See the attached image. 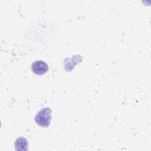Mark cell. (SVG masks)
Listing matches in <instances>:
<instances>
[{"instance_id":"cell-2","label":"cell","mask_w":151,"mask_h":151,"mask_svg":"<svg viewBox=\"0 0 151 151\" xmlns=\"http://www.w3.org/2000/svg\"><path fill=\"white\" fill-rule=\"evenodd\" d=\"M31 70L34 73L38 75H42L48 70V66L44 61L38 60L32 64Z\"/></svg>"},{"instance_id":"cell-3","label":"cell","mask_w":151,"mask_h":151,"mask_svg":"<svg viewBox=\"0 0 151 151\" xmlns=\"http://www.w3.org/2000/svg\"><path fill=\"white\" fill-rule=\"evenodd\" d=\"M28 146L27 140L22 137L18 138L15 143V149L17 150H27Z\"/></svg>"},{"instance_id":"cell-1","label":"cell","mask_w":151,"mask_h":151,"mask_svg":"<svg viewBox=\"0 0 151 151\" xmlns=\"http://www.w3.org/2000/svg\"><path fill=\"white\" fill-rule=\"evenodd\" d=\"M51 119V109L45 107L40 110L35 117V122L41 127H47Z\"/></svg>"}]
</instances>
